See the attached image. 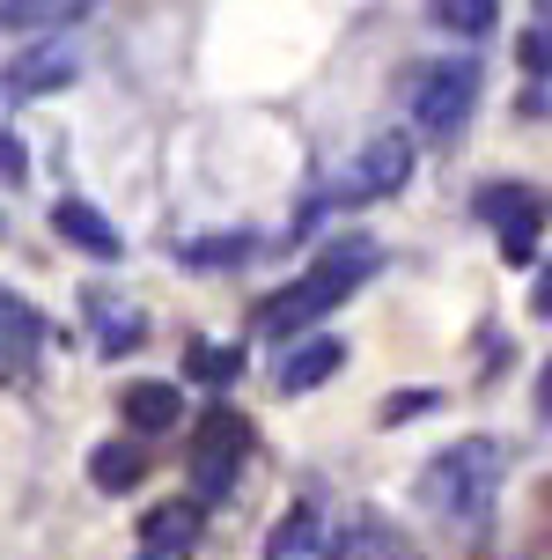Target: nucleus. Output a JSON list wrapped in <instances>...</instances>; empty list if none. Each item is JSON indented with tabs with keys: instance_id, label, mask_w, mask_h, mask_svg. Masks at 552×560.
<instances>
[{
	"instance_id": "1",
	"label": "nucleus",
	"mask_w": 552,
	"mask_h": 560,
	"mask_svg": "<svg viewBox=\"0 0 552 560\" xmlns=\"http://www.w3.org/2000/svg\"><path fill=\"white\" fill-rule=\"evenodd\" d=\"M368 266H384V252H376V244H361V236H354V244H331L309 273H295L287 288H273V295L258 303L250 332H258V339H303V332H317L331 310H339L361 280H368Z\"/></svg>"
},
{
	"instance_id": "2",
	"label": "nucleus",
	"mask_w": 552,
	"mask_h": 560,
	"mask_svg": "<svg viewBox=\"0 0 552 560\" xmlns=\"http://www.w3.org/2000/svg\"><path fill=\"white\" fill-rule=\"evenodd\" d=\"M501 479H508V443H494V435H465V443H449L420 472V487H427V502L449 516V524H479L486 509H494Z\"/></svg>"
},
{
	"instance_id": "3",
	"label": "nucleus",
	"mask_w": 552,
	"mask_h": 560,
	"mask_svg": "<svg viewBox=\"0 0 552 560\" xmlns=\"http://www.w3.org/2000/svg\"><path fill=\"white\" fill-rule=\"evenodd\" d=\"M406 104H413L420 133H465V118L479 112V67L471 59H427V67H413L406 74Z\"/></svg>"
},
{
	"instance_id": "4",
	"label": "nucleus",
	"mask_w": 552,
	"mask_h": 560,
	"mask_svg": "<svg viewBox=\"0 0 552 560\" xmlns=\"http://www.w3.org/2000/svg\"><path fill=\"white\" fill-rule=\"evenodd\" d=\"M250 420L236 406H214V413H199V435H192V487L199 502H221L236 479H244V457H250Z\"/></svg>"
},
{
	"instance_id": "5",
	"label": "nucleus",
	"mask_w": 552,
	"mask_h": 560,
	"mask_svg": "<svg viewBox=\"0 0 552 560\" xmlns=\"http://www.w3.org/2000/svg\"><path fill=\"white\" fill-rule=\"evenodd\" d=\"M82 74V45L74 37H37L0 67V96L8 104H30V96H59V89Z\"/></svg>"
},
{
	"instance_id": "6",
	"label": "nucleus",
	"mask_w": 552,
	"mask_h": 560,
	"mask_svg": "<svg viewBox=\"0 0 552 560\" xmlns=\"http://www.w3.org/2000/svg\"><path fill=\"white\" fill-rule=\"evenodd\" d=\"M406 177H413V140L376 133L368 148H361L354 177H347V199H390V192H406Z\"/></svg>"
},
{
	"instance_id": "7",
	"label": "nucleus",
	"mask_w": 552,
	"mask_h": 560,
	"mask_svg": "<svg viewBox=\"0 0 552 560\" xmlns=\"http://www.w3.org/2000/svg\"><path fill=\"white\" fill-rule=\"evenodd\" d=\"M266 560H339V524H331V509L303 502L287 509L273 524V538H266Z\"/></svg>"
},
{
	"instance_id": "8",
	"label": "nucleus",
	"mask_w": 552,
	"mask_h": 560,
	"mask_svg": "<svg viewBox=\"0 0 552 560\" xmlns=\"http://www.w3.org/2000/svg\"><path fill=\"white\" fill-rule=\"evenodd\" d=\"M479 214L501 229V252L524 266L530 244H538V222H545V214H538V192H524V185H486V192H479Z\"/></svg>"
},
{
	"instance_id": "9",
	"label": "nucleus",
	"mask_w": 552,
	"mask_h": 560,
	"mask_svg": "<svg viewBox=\"0 0 552 560\" xmlns=\"http://www.w3.org/2000/svg\"><path fill=\"white\" fill-rule=\"evenodd\" d=\"M82 310H89V325H96V354H110V362H118V354L148 347V310H140V303L110 295V288H89Z\"/></svg>"
},
{
	"instance_id": "10",
	"label": "nucleus",
	"mask_w": 552,
	"mask_h": 560,
	"mask_svg": "<svg viewBox=\"0 0 552 560\" xmlns=\"http://www.w3.org/2000/svg\"><path fill=\"white\" fill-rule=\"evenodd\" d=\"M52 229L74 244V252H89L96 266H110V258H126V236L104 222V207H89V199H59L52 207Z\"/></svg>"
},
{
	"instance_id": "11",
	"label": "nucleus",
	"mask_w": 552,
	"mask_h": 560,
	"mask_svg": "<svg viewBox=\"0 0 552 560\" xmlns=\"http://www.w3.org/2000/svg\"><path fill=\"white\" fill-rule=\"evenodd\" d=\"M118 413H126V428H133V435H163V428H177V420H185V392H177V384H163V376H140V384H126V392H118Z\"/></svg>"
},
{
	"instance_id": "12",
	"label": "nucleus",
	"mask_w": 552,
	"mask_h": 560,
	"mask_svg": "<svg viewBox=\"0 0 552 560\" xmlns=\"http://www.w3.org/2000/svg\"><path fill=\"white\" fill-rule=\"evenodd\" d=\"M45 347V317L23 303V295H0V384H15Z\"/></svg>"
},
{
	"instance_id": "13",
	"label": "nucleus",
	"mask_w": 552,
	"mask_h": 560,
	"mask_svg": "<svg viewBox=\"0 0 552 560\" xmlns=\"http://www.w3.org/2000/svg\"><path fill=\"white\" fill-rule=\"evenodd\" d=\"M339 362H347V347H339V339H325V332H303V347H295V354H287V362H280V392L287 398H303V392H317V384H331V376H339Z\"/></svg>"
},
{
	"instance_id": "14",
	"label": "nucleus",
	"mask_w": 552,
	"mask_h": 560,
	"mask_svg": "<svg viewBox=\"0 0 552 560\" xmlns=\"http://www.w3.org/2000/svg\"><path fill=\"white\" fill-rule=\"evenodd\" d=\"M199 524H207V502H163L140 516V546L148 553H185V546H199Z\"/></svg>"
},
{
	"instance_id": "15",
	"label": "nucleus",
	"mask_w": 552,
	"mask_h": 560,
	"mask_svg": "<svg viewBox=\"0 0 552 560\" xmlns=\"http://www.w3.org/2000/svg\"><path fill=\"white\" fill-rule=\"evenodd\" d=\"M250 258H258L250 229H221V236H185L177 244V266H192V273H228V266H250Z\"/></svg>"
},
{
	"instance_id": "16",
	"label": "nucleus",
	"mask_w": 552,
	"mask_h": 560,
	"mask_svg": "<svg viewBox=\"0 0 552 560\" xmlns=\"http://www.w3.org/2000/svg\"><path fill=\"white\" fill-rule=\"evenodd\" d=\"M89 479H96L104 494H133L140 479H148V450H140V443H96Z\"/></svg>"
},
{
	"instance_id": "17",
	"label": "nucleus",
	"mask_w": 552,
	"mask_h": 560,
	"mask_svg": "<svg viewBox=\"0 0 552 560\" xmlns=\"http://www.w3.org/2000/svg\"><path fill=\"white\" fill-rule=\"evenodd\" d=\"M96 0H0V23L8 30H67L82 23Z\"/></svg>"
},
{
	"instance_id": "18",
	"label": "nucleus",
	"mask_w": 552,
	"mask_h": 560,
	"mask_svg": "<svg viewBox=\"0 0 552 560\" xmlns=\"http://www.w3.org/2000/svg\"><path fill=\"white\" fill-rule=\"evenodd\" d=\"M185 376L207 384V392H228V384L244 376V347H207V339H192V347H185Z\"/></svg>"
},
{
	"instance_id": "19",
	"label": "nucleus",
	"mask_w": 552,
	"mask_h": 560,
	"mask_svg": "<svg viewBox=\"0 0 552 560\" xmlns=\"http://www.w3.org/2000/svg\"><path fill=\"white\" fill-rule=\"evenodd\" d=\"M435 8V23L449 30V37H486L501 15V0H427Z\"/></svg>"
},
{
	"instance_id": "20",
	"label": "nucleus",
	"mask_w": 552,
	"mask_h": 560,
	"mask_svg": "<svg viewBox=\"0 0 552 560\" xmlns=\"http://www.w3.org/2000/svg\"><path fill=\"white\" fill-rule=\"evenodd\" d=\"M435 406H442V392H427V384H406L398 398H384V406H376V420H384V428H406V420L435 413Z\"/></svg>"
},
{
	"instance_id": "21",
	"label": "nucleus",
	"mask_w": 552,
	"mask_h": 560,
	"mask_svg": "<svg viewBox=\"0 0 552 560\" xmlns=\"http://www.w3.org/2000/svg\"><path fill=\"white\" fill-rule=\"evenodd\" d=\"M516 52H524L530 74H552V30H524V45H516Z\"/></svg>"
},
{
	"instance_id": "22",
	"label": "nucleus",
	"mask_w": 552,
	"mask_h": 560,
	"mask_svg": "<svg viewBox=\"0 0 552 560\" xmlns=\"http://www.w3.org/2000/svg\"><path fill=\"white\" fill-rule=\"evenodd\" d=\"M530 317H552V258L538 266V280H530Z\"/></svg>"
},
{
	"instance_id": "23",
	"label": "nucleus",
	"mask_w": 552,
	"mask_h": 560,
	"mask_svg": "<svg viewBox=\"0 0 552 560\" xmlns=\"http://www.w3.org/2000/svg\"><path fill=\"white\" fill-rule=\"evenodd\" d=\"M0 177H8V185H23V177H30L23 148H15V140H8V133H0Z\"/></svg>"
},
{
	"instance_id": "24",
	"label": "nucleus",
	"mask_w": 552,
	"mask_h": 560,
	"mask_svg": "<svg viewBox=\"0 0 552 560\" xmlns=\"http://www.w3.org/2000/svg\"><path fill=\"white\" fill-rule=\"evenodd\" d=\"M538 413H545V420H552V362H545V369H538Z\"/></svg>"
},
{
	"instance_id": "25",
	"label": "nucleus",
	"mask_w": 552,
	"mask_h": 560,
	"mask_svg": "<svg viewBox=\"0 0 552 560\" xmlns=\"http://www.w3.org/2000/svg\"><path fill=\"white\" fill-rule=\"evenodd\" d=\"M140 560H155V553H140Z\"/></svg>"
},
{
	"instance_id": "26",
	"label": "nucleus",
	"mask_w": 552,
	"mask_h": 560,
	"mask_svg": "<svg viewBox=\"0 0 552 560\" xmlns=\"http://www.w3.org/2000/svg\"><path fill=\"white\" fill-rule=\"evenodd\" d=\"M545 8H552V0H545Z\"/></svg>"
}]
</instances>
